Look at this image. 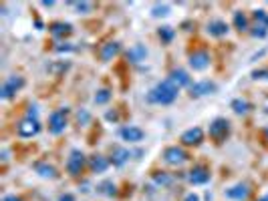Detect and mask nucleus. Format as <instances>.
<instances>
[{"mask_svg":"<svg viewBox=\"0 0 268 201\" xmlns=\"http://www.w3.org/2000/svg\"><path fill=\"white\" fill-rule=\"evenodd\" d=\"M178 93H180V89L170 79H166V81L158 83L148 93V103H154V105H172L178 99Z\"/></svg>","mask_w":268,"mask_h":201,"instance_id":"1","label":"nucleus"},{"mask_svg":"<svg viewBox=\"0 0 268 201\" xmlns=\"http://www.w3.org/2000/svg\"><path fill=\"white\" fill-rule=\"evenodd\" d=\"M39 131H41V121H39V117H29V115H27V117L21 119L19 125H17V135L23 137V139L37 137Z\"/></svg>","mask_w":268,"mask_h":201,"instance_id":"2","label":"nucleus"},{"mask_svg":"<svg viewBox=\"0 0 268 201\" xmlns=\"http://www.w3.org/2000/svg\"><path fill=\"white\" fill-rule=\"evenodd\" d=\"M23 87H25V79H23V77H19V75L9 77V79L3 83V87H0V99H3V101L13 99Z\"/></svg>","mask_w":268,"mask_h":201,"instance_id":"3","label":"nucleus"},{"mask_svg":"<svg viewBox=\"0 0 268 201\" xmlns=\"http://www.w3.org/2000/svg\"><path fill=\"white\" fill-rule=\"evenodd\" d=\"M67 117H69V109H57L55 113H51L49 117V133L51 135H61L67 129Z\"/></svg>","mask_w":268,"mask_h":201,"instance_id":"4","label":"nucleus"},{"mask_svg":"<svg viewBox=\"0 0 268 201\" xmlns=\"http://www.w3.org/2000/svg\"><path fill=\"white\" fill-rule=\"evenodd\" d=\"M228 135H230V121H228V119L218 117V119H214V121L210 123V137H212L216 143H222Z\"/></svg>","mask_w":268,"mask_h":201,"instance_id":"5","label":"nucleus"},{"mask_svg":"<svg viewBox=\"0 0 268 201\" xmlns=\"http://www.w3.org/2000/svg\"><path fill=\"white\" fill-rule=\"evenodd\" d=\"M190 159V155L182 149V147H178V145H172V147H168L166 151H164V161L168 163V165H182V163H186Z\"/></svg>","mask_w":268,"mask_h":201,"instance_id":"6","label":"nucleus"},{"mask_svg":"<svg viewBox=\"0 0 268 201\" xmlns=\"http://www.w3.org/2000/svg\"><path fill=\"white\" fill-rule=\"evenodd\" d=\"M85 163H87L85 155H83L79 149H75V151H71V155H69V159H67V171H69L71 175H81Z\"/></svg>","mask_w":268,"mask_h":201,"instance_id":"7","label":"nucleus"},{"mask_svg":"<svg viewBox=\"0 0 268 201\" xmlns=\"http://www.w3.org/2000/svg\"><path fill=\"white\" fill-rule=\"evenodd\" d=\"M119 135H121V139L127 141V143H140V141H144V137H146L144 129H140V127H136V125H125V127H121V129H119Z\"/></svg>","mask_w":268,"mask_h":201,"instance_id":"8","label":"nucleus"},{"mask_svg":"<svg viewBox=\"0 0 268 201\" xmlns=\"http://www.w3.org/2000/svg\"><path fill=\"white\" fill-rule=\"evenodd\" d=\"M254 23H256V27H254V31H252V35L254 37H266V33H268V15H266V11H254Z\"/></svg>","mask_w":268,"mask_h":201,"instance_id":"9","label":"nucleus"},{"mask_svg":"<svg viewBox=\"0 0 268 201\" xmlns=\"http://www.w3.org/2000/svg\"><path fill=\"white\" fill-rule=\"evenodd\" d=\"M216 91H218V87L212 81H198V83H194L190 87V95L192 97H204V95H212Z\"/></svg>","mask_w":268,"mask_h":201,"instance_id":"10","label":"nucleus"},{"mask_svg":"<svg viewBox=\"0 0 268 201\" xmlns=\"http://www.w3.org/2000/svg\"><path fill=\"white\" fill-rule=\"evenodd\" d=\"M250 195V185L248 183H236L230 189H226V197L234 199V201H244Z\"/></svg>","mask_w":268,"mask_h":201,"instance_id":"11","label":"nucleus"},{"mask_svg":"<svg viewBox=\"0 0 268 201\" xmlns=\"http://www.w3.org/2000/svg\"><path fill=\"white\" fill-rule=\"evenodd\" d=\"M190 67L194 71H206L210 67V55L206 51H198L190 55Z\"/></svg>","mask_w":268,"mask_h":201,"instance_id":"12","label":"nucleus"},{"mask_svg":"<svg viewBox=\"0 0 268 201\" xmlns=\"http://www.w3.org/2000/svg\"><path fill=\"white\" fill-rule=\"evenodd\" d=\"M188 181L194 183V185H204L210 181V171L204 167V165H196L190 173H188Z\"/></svg>","mask_w":268,"mask_h":201,"instance_id":"13","label":"nucleus"},{"mask_svg":"<svg viewBox=\"0 0 268 201\" xmlns=\"http://www.w3.org/2000/svg\"><path fill=\"white\" fill-rule=\"evenodd\" d=\"M202 141H204V131H202L200 127H192V129H188V131L182 133V143H184V145H190V147L194 145V147H196V145H200Z\"/></svg>","mask_w":268,"mask_h":201,"instance_id":"14","label":"nucleus"},{"mask_svg":"<svg viewBox=\"0 0 268 201\" xmlns=\"http://www.w3.org/2000/svg\"><path fill=\"white\" fill-rule=\"evenodd\" d=\"M178 89H184V87H192V77L184 71V69H176V71H172V75L168 77Z\"/></svg>","mask_w":268,"mask_h":201,"instance_id":"15","label":"nucleus"},{"mask_svg":"<svg viewBox=\"0 0 268 201\" xmlns=\"http://www.w3.org/2000/svg\"><path fill=\"white\" fill-rule=\"evenodd\" d=\"M119 51H121V45L117 43V41H111V43H107V45H103L101 47V51H99V57H101V61H111V59H115L117 55H119Z\"/></svg>","mask_w":268,"mask_h":201,"instance_id":"16","label":"nucleus"},{"mask_svg":"<svg viewBox=\"0 0 268 201\" xmlns=\"http://www.w3.org/2000/svg\"><path fill=\"white\" fill-rule=\"evenodd\" d=\"M109 165H111V159H107L105 155H91L89 159V167L93 173H105Z\"/></svg>","mask_w":268,"mask_h":201,"instance_id":"17","label":"nucleus"},{"mask_svg":"<svg viewBox=\"0 0 268 201\" xmlns=\"http://www.w3.org/2000/svg\"><path fill=\"white\" fill-rule=\"evenodd\" d=\"M146 57H148V49L144 45H133L127 51V61L129 63H142V61H146Z\"/></svg>","mask_w":268,"mask_h":201,"instance_id":"18","label":"nucleus"},{"mask_svg":"<svg viewBox=\"0 0 268 201\" xmlns=\"http://www.w3.org/2000/svg\"><path fill=\"white\" fill-rule=\"evenodd\" d=\"M129 157H131V151L125 147H113V151H111V163L117 167L125 165L129 161Z\"/></svg>","mask_w":268,"mask_h":201,"instance_id":"19","label":"nucleus"},{"mask_svg":"<svg viewBox=\"0 0 268 201\" xmlns=\"http://www.w3.org/2000/svg\"><path fill=\"white\" fill-rule=\"evenodd\" d=\"M228 25L224 23V21H210V25H208V33H210V37H216V39H220V37H226L228 35Z\"/></svg>","mask_w":268,"mask_h":201,"instance_id":"20","label":"nucleus"},{"mask_svg":"<svg viewBox=\"0 0 268 201\" xmlns=\"http://www.w3.org/2000/svg\"><path fill=\"white\" fill-rule=\"evenodd\" d=\"M71 33H73V25H69V23H53L51 25V35L57 39L69 37Z\"/></svg>","mask_w":268,"mask_h":201,"instance_id":"21","label":"nucleus"},{"mask_svg":"<svg viewBox=\"0 0 268 201\" xmlns=\"http://www.w3.org/2000/svg\"><path fill=\"white\" fill-rule=\"evenodd\" d=\"M35 171L41 175V177H45V179H55L59 173H57V169L53 167V165H49V163H35Z\"/></svg>","mask_w":268,"mask_h":201,"instance_id":"22","label":"nucleus"},{"mask_svg":"<svg viewBox=\"0 0 268 201\" xmlns=\"http://www.w3.org/2000/svg\"><path fill=\"white\" fill-rule=\"evenodd\" d=\"M97 191L107 195V197H113V195H117V185L113 181H103V183L97 185Z\"/></svg>","mask_w":268,"mask_h":201,"instance_id":"23","label":"nucleus"},{"mask_svg":"<svg viewBox=\"0 0 268 201\" xmlns=\"http://www.w3.org/2000/svg\"><path fill=\"white\" fill-rule=\"evenodd\" d=\"M232 109H234L236 115H246L250 111V103L244 101V99H234L232 101Z\"/></svg>","mask_w":268,"mask_h":201,"instance_id":"24","label":"nucleus"},{"mask_svg":"<svg viewBox=\"0 0 268 201\" xmlns=\"http://www.w3.org/2000/svg\"><path fill=\"white\" fill-rule=\"evenodd\" d=\"M234 27L242 33V31H246L248 29V19H246V15L242 13V11H238V13H234Z\"/></svg>","mask_w":268,"mask_h":201,"instance_id":"25","label":"nucleus"},{"mask_svg":"<svg viewBox=\"0 0 268 201\" xmlns=\"http://www.w3.org/2000/svg\"><path fill=\"white\" fill-rule=\"evenodd\" d=\"M109 99H111V91L109 89H99L95 93V97H93L95 105H105V103H109Z\"/></svg>","mask_w":268,"mask_h":201,"instance_id":"26","label":"nucleus"},{"mask_svg":"<svg viewBox=\"0 0 268 201\" xmlns=\"http://www.w3.org/2000/svg\"><path fill=\"white\" fill-rule=\"evenodd\" d=\"M174 35H176V31H174L172 27H162V29H160V39H162L164 43H172V41H174Z\"/></svg>","mask_w":268,"mask_h":201,"instance_id":"27","label":"nucleus"},{"mask_svg":"<svg viewBox=\"0 0 268 201\" xmlns=\"http://www.w3.org/2000/svg\"><path fill=\"white\" fill-rule=\"evenodd\" d=\"M71 7H75V11H77L79 15H87V13L93 9L91 3H71Z\"/></svg>","mask_w":268,"mask_h":201,"instance_id":"28","label":"nucleus"},{"mask_svg":"<svg viewBox=\"0 0 268 201\" xmlns=\"http://www.w3.org/2000/svg\"><path fill=\"white\" fill-rule=\"evenodd\" d=\"M152 15H154V17H168V15H170V7H168V5H156V7L152 9Z\"/></svg>","mask_w":268,"mask_h":201,"instance_id":"29","label":"nucleus"},{"mask_svg":"<svg viewBox=\"0 0 268 201\" xmlns=\"http://www.w3.org/2000/svg\"><path fill=\"white\" fill-rule=\"evenodd\" d=\"M154 179H156V183H160V185H170V183H172V177L166 175V173H156Z\"/></svg>","mask_w":268,"mask_h":201,"instance_id":"30","label":"nucleus"},{"mask_svg":"<svg viewBox=\"0 0 268 201\" xmlns=\"http://www.w3.org/2000/svg\"><path fill=\"white\" fill-rule=\"evenodd\" d=\"M252 79H268V69H260L252 73Z\"/></svg>","mask_w":268,"mask_h":201,"instance_id":"31","label":"nucleus"},{"mask_svg":"<svg viewBox=\"0 0 268 201\" xmlns=\"http://www.w3.org/2000/svg\"><path fill=\"white\" fill-rule=\"evenodd\" d=\"M67 69H69V63H63V65H59V67H49L51 73H63V71H67Z\"/></svg>","mask_w":268,"mask_h":201,"instance_id":"32","label":"nucleus"},{"mask_svg":"<svg viewBox=\"0 0 268 201\" xmlns=\"http://www.w3.org/2000/svg\"><path fill=\"white\" fill-rule=\"evenodd\" d=\"M105 119H107V121H117V119H119V115H117V111H107Z\"/></svg>","mask_w":268,"mask_h":201,"instance_id":"33","label":"nucleus"},{"mask_svg":"<svg viewBox=\"0 0 268 201\" xmlns=\"http://www.w3.org/2000/svg\"><path fill=\"white\" fill-rule=\"evenodd\" d=\"M89 121V113L87 111H81L79 113V123H87Z\"/></svg>","mask_w":268,"mask_h":201,"instance_id":"34","label":"nucleus"},{"mask_svg":"<svg viewBox=\"0 0 268 201\" xmlns=\"http://www.w3.org/2000/svg\"><path fill=\"white\" fill-rule=\"evenodd\" d=\"M57 201H75V197H73L71 193H65V195H61Z\"/></svg>","mask_w":268,"mask_h":201,"instance_id":"35","label":"nucleus"},{"mask_svg":"<svg viewBox=\"0 0 268 201\" xmlns=\"http://www.w3.org/2000/svg\"><path fill=\"white\" fill-rule=\"evenodd\" d=\"M184 201H200V197L196 195V193H190V195H186V199Z\"/></svg>","mask_w":268,"mask_h":201,"instance_id":"36","label":"nucleus"},{"mask_svg":"<svg viewBox=\"0 0 268 201\" xmlns=\"http://www.w3.org/2000/svg\"><path fill=\"white\" fill-rule=\"evenodd\" d=\"M3 201H23L21 197H17V195H5V199Z\"/></svg>","mask_w":268,"mask_h":201,"instance_id":"37","label":"nucleus"},{"mask_svg":"<svg viewBox=\"0 0 268 201\" xmlns=\"http://www.w3.org/2000/svg\"><path fill=\"white\" fill-rule=\"evenodd\" d=\"M41 5H43V7H53V5H55V0H43Z\"/></svg>","mask_w":268,"mask_h":201,"instance_id":"38","label":"nucleus"},{"mask_svg":"<svg viewBox=\"0 0 268 201\" xmlns=\"http://www.w3.org/2000/svg\"><path fill=\"white\" fill-rule=\"evenodd\" d=\"M262 137H264V141H266V145H268V127L262 131Z\"/></svg>","mask_w":268,"mask_h":201,"instance_id":"39","label":"nucleus"},{"mask_svg":"<svg viewBox=\"0 0 268 201\" xmlns=\"http://www.w3.org/2000/svg\"><path fill=\"white\" fill-rule=\"evenodd\" d=\"M258 201H268V193H266V195H262V197H260Z\"/></svg>","mask_w":268,"mask_h":201,"instance_id":"40","label":"nucleus"}]
</instances>
